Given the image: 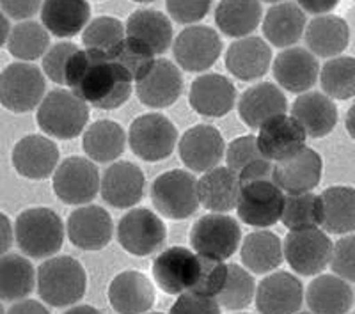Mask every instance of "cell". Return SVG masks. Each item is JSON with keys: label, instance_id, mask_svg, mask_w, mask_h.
Wrapping results in <instances>:
<instances>
[{"label": "cell", "instance_id": "cell-1", "mask_svg": "<svg viewBox=\"0 0 355 314\" xmlns=\"http://www.w3.org/2000/svg\"><path fill=\"white\" fill-rule=\"evenodd\" d=\"M133 80L112 55L98 50H78L69 61L66 85L87 105L116 110L132 96Z\"/></svg>", "mask_w": 355, "mask_h": 314}, {"label": "cell", "instance_id": "cell-2", "mask_svg": "<svg viewBox=\"0 0 355 314\" xmlns=\"http://www.w3.org/2000/svg\"><path fill=\"white\" fill-rule=\"evenodd\" d=\"M64 224L52 208L24 209L15 222L17 245L28 258H52L64 243Z\"/></svg>", "mask_w": 355, "mask_h": 314}, {"label": "cell", "instance_id": "cell-3", "mask_svg": "<svg viewBox=\"0 0 355 314\" xmlns=\"http://www.w3.org/2000/svg\"><path fill=\"white\" fill-rule=\"evenodd\" d=\"M87 291V274L78 259L57 256L37 268V293L52 307H68L82 300Z\"/></svg>", "mask_w": 355, "mask_h": 314}, {"label": "cell", "instance_id": "cell-4", "mask_svg": "<svg viewBox=\"0 0 355 314\" xmlns=\"http://www.w3.org/2000/svg\"><path fill=\"white\" fill-rule=\"evenodd\" d=\"M36 123L50 137L71 141L87 130L89 105L73 91L53 89L37 107Z\"/></svg>", "mask_w": 355, "mask_h": 314}, {"label": "cell", "instance_id": "cell-5", "mask_svg": "<svg viewBox=\"0 0 355 314\" xmlns=\"http://www.w3.org/2000/svg\"><path fill=\"white\" fill-rule=\"evenodd\" d=\"M151 202L160 215L171 220H185L198 211L199 180L192 173L173 169L151 183Z\"/></svg>", "mask_w": 355, "mask_h": 314}, {"label": "cell", "instance_id": "cell-6", "mask_svg": "<svg viewBox=\"0 0 355 314\" xmlns=\"http://www.w3.org/2000/svg\"><path fill=\"white\" fill-rule=\"evenodd\" d=\"M44 93V75L33 62H12L0 75V101L9 112L25 114L37 109Z\"/></svg>", "mask_w": 355, "mask_h": 314}, {"label": "cell", "instance_id": "cell-7", "mask_svg": "<svg viewBox=\"0 0 355 314\" xmlns=\"http://www.w3.org/2000/svg\"><path fill=\"white\" fill-rule=\"evenodd\" d=\"M128 146L135 157L146 162L166 160L178 146V128L162 114H142L130 125Z\"/></svg>", "mask_w": 355, "mask_h": 314}, {"label": "cell", "instance_id": "cell-8", "mask_svg": "<svg viewBox=\"0 0 355 314\" xmlns=\"http://www.w3.org/2000/svg\"><path fill=\"white\" fill-rule=\"evenodd\" d=\"M286 195L274 180H256L242 183L236 213L250 227L265 229L283 218Z\"/></svg>", "mask_w": 355, "mask_h": 314}, {"label": "cell", "instance_id": "cell-9", "mask_svg": "<svg viewBox=\"0 0 355 314\" xmlns=\"http://www.w3.org/2000/svg\"><path fill=\"white\" fill-rule=\"evenodd\" d=\"M202 272L201 254L185 247H171L155 258L151 265L157 286L167 295H183L192 291Z\"/></svg>", "mask_w": 355, "mask_h": 314}, {"label": "cell", "instance_id": "cell-10", "mask_svg": "<svg viewBox=\"0 0 355 314\" xmlns=\"http://www.w3.org/2000/svg\"><path fill=\"white\" fill-rule=\"evenodd\" d=\"M332 242L318 227L290 231L284 238V259L293 272L300 275H318L331 265Z\"/></svg>", "mask_w": 355, "mask_h": 314}, {"label": "cell", "instance_id": "cell-11", "mask_svg": "<svg viewBox=\"0 0 355 314\" xmlns=\"http://www.w3.org/2000/svg\"><path fill=\"white\" fill-rule=\"evenodd\" d=\"M242 243V229L233 217L210 213L198 218L190 231V245L201 256L217 259L231 258Z\"/></svg>", "mask_w": 355, "mask_h": 314}, {"label": "cell", "instance_id": "cell-12", "mask_svg": "<svg viewBox=\"0 0 355 314\" xmlns=\"http://www.w3.org/2000/svg\"><path fill=\"white\" fill-rule=\"evenodd\" d=\"M52 186L53 193L66 204L85 206L101 190L96 164L91 158H66L52 176Z\"/></svg>", "mask_w": 355, "mask_h": 314}, {"label": "cell", "instance_id": "cell-13", "mask_svg": "<svg viewBox=\"0 0 355 314\" xmlns=\"http://www.w3.org/2000/svg\"><path fill=\"white\" fill-rule=\"evenodd\" d=\"M167 238V227L160 215L150 208H133L117 224V242L132 256H151Z\"/></svg>", "mask_w": 355, "mask_h": 314}, {"label": "cell", "instance_id": "cell-14", "mask_svg": "<svg viewBox=\"0 0 355 314\" xmlns=\"http://www.w3.org/2000/svg\"><path fill=\"white\" fill-rule=\"evenodd\" d=\"M222 41L217 30L208 25H190L178 34L173 53L178 66L189 73H202L217 62Z\"/></svg>", "mask_w": 355, "mask_h": 314}, {"label": "cell", "instance_id": "cell-15", "mask_svg": "<svg viewBox=\"0 0 355 314\" xmlns=\"http://www.w3.org/2000/svg\"><path fill=\"white\" fill-rule=\"evenodd\" d=\"M226 149L222 133L211 125L192 126L178 142V153L183 166L194 173H206L218 167L222 158H226Z\"/></svg>", "mask_w": 355, "mask_h": 314}, {"label": "cell", "instance_id": "cell-16", "mask_svg": "<svg viewBox=\"0 0 355 314\" xmlns=\"http://www.w3.org/2000/svg\"><path fill=\"white\" fill-rule=\"evenodd\" d=\"M59 148L52 139L31 133L15 144L12 149V167L21 177L41 182L53 176L59 167Z\"/></svg>", "mask_w": 355, "mask_h": 314}, {"label": "cell", "instance_id": "cell-17", "mask_svg": "<svg viewBox=\"0 0 355 314\" xmlns=\"http://www.w3.org/2000/svg\"><path fill=\"white\" fill-rule=\"evenodd\" d=\"M66 233L69 242L78 249L91 252L105 249L114 234L112 217L101 206H80L68 217Z\"/></svg>", "mask_w": 355, "mask_h": 314}, {"label": "cell", "instance_id": "cell-18", "mask_svg": "<svg viewBox=\"0 0 355 314\" xmlns=\"http://www.w3.org/2000/svg\"><path fill=\"white\" fill-rule=\"evenodd\" d=\"M146 176L133 162L119 160L101 176V198L107 204L117 209L133 208L144 198Z\"/></svg>", "mask_w": 355, "mask_h": 314}, {"label": "cell", "instance_id": "cell-19", "mask_svg": "<svg viewBox=\"0 0 355 314\" xmlns=\"http://www.w3.org/2000/svg\"><path fill=\"white\" fill-rule=\"evenodd\" d=\"M307 133L293 116L272 117L259 128L258 144L263 155L274 164L295 157L306 148Z\"/></svg>", "mask_w": 355, "mask_h": 314}, {"label": "cell", "instance_id": "cell-20", "mask_svg": "<svg viewBox=\"0 0 355 314\" xmlns=\"http://www.w3.org/2000/svg\"><path fill=\"white\" fill-rule=\"evenodd\" d=\"M272 71L281 87L295 94H304L315 87L320 78V64L311 50L291 46L274 59Z\"/></svg>", "mask_w": 355, "mask_h": 314}, {"label": "cell", "instance_id": "cell-21", "mask_svg": "<svg viewBox=\"0 0 355 314\" xmlns=\"http://www.w3.org/2000/svg\"><path fill=\"white\" fill-rule=\"evenodd\" d=\"M304 304V286L290 272L266 275L256 290L259 314H295Z\"/></svg>", "mask_w": 355, "mask_h": 314}, {"label": "cell", "instance_id": "cell-22", "mask_svg": "<svg viewBox=\"0 0 355 314\" xmlns=\"http://www.w3.org/2000/svg\"><path fill=\"white\" fill-rule=\"evenodd\" d=\"M182 93V71L167 59H158L151 71L135 82V94L142 105L151 109H167L180 100Z\"/></svg>", "mask_w": 355, "mask_h": 314}, {"label": "cell", "instance_id": "cell-23", "mask_svg": "<svg viewBox=\"0 0 355 314\" xmlns=\"http://www.w3.org/2000/svg\"><path fill=\"white\" fill-rule=\"evenodd\" d=\"M189 101L199 116L222 117L231 112L236 103V87L224 75L206 73L192 82Z\"/></svg>", "mask_w": 355, "mask_h": 314}, {"label": "cell", "instance_id": "cell-24", "mask_svg": "<svg viewBox=\"0 0 355 314\" xmlns=\"http://www.w3.org/2000/svg\"><path fill=\"white\" fill-rule=\"evenodd\" d=\"M107 298L117 314H146L155 304L153 282L142 272H121L110 281Z\"/></svg>", "mask_w": 355, "mask_h": 314}, {"label": "cell", "instance_id": "cell-25", "mask_svg": "<svg viewBox=\"0 0 355 314\" xmlns=\"http://www.w3.org/2000/svg\"><path fill=\"white\" fill-rule=\"evenodd\" d=\"M323 160L318 151L304 148L300 153L274 166V182L286 193L313 192L322 182Z\"/></svg>", "mask_w": 355, "mask_h": 314}, {"label": "cell", "instance_id": "cell-26", "mask_svg": "<svg viewBox=\"0 0 355 314\" xmlns=\"http://www.w3.org/2000/svg\"><path fill=\"white\" fill-rule=\"evenodd\" d=\"M272 62L270 44L258 36L240 37L226 52V68L242 82L258 80L268 71Z\"/></svg>", "mask_w": 355, "mask_h": 314}, {"label": "cell", "instance_id": "cell-27", "mask_svg": "<svg viewBox=\"0 0 355 314\" xmlns=\"http://www.w3.org/2000/svg\"><path fill=\"white\" fill-rule=\"evenodd\" d=\"M286 96L272 82H259L245 89L239 100L240 119L252 130H259L272 117L286 114Z\"/></svg>", "mask_w": 355, "mask_h": 314}, {"label": "cell", "instance_id": "cell-28", "mask_svg": "<svg viewBox=\"0 0 355 314\" xmlns=\"http://www.w3.org/2000/svg\"><path fill=\"white\" fill-rule=\"evenodd\" d=\"M291 116L306 130L307 137L323 139L338 125V107L331 96L320 91H307L291 105Z\"/></svg>", "mask_w": 355, "mask_h": 314}, {"label": "cell", "instance_id": "cell-29", "mask_svg": "<svg viewBox=\"0 0 355 314\" xmlns=\"http://www.w3.org/2000/svg\"><path fill=\"white\" fill-rule=\"evenodd\" d=\"M242 192L240 176L230 167H215L199 177V199L211 213H227L236 209Z\"/></svg>", "mask_w": 355, "mask_h": 314}, {"label": "cell", "instance_id": "cell-30", "mask_svg": "<svg viewBox=\"0 0 355 314\" xmlns=\"http://www.w3.org/2000/svg\"><path fill=\"white\" fill-rule=\"evenodd\" d=\"M263 36L277 49H291L306 34V11L293 2L272 6L263 17Z\"/></svg>", "mask_w": 355, "mask_h": 314}, {"label": "cell", "instance_id": "cell-31", "mask_svg": "<svg viewBox=\"0 0 355 314\" xmlns=\"http://www.w3.org/2000/svg\"><path fill=\"white\" fill-rule=\"evenodd\" d=\"M227 167L240 176V182H256V180H274V162L263 155L254 135H242L227 144Z\"/></svg>", "mask_w": 355, "mask_h": 314}, {"label": "cell", "instance_id": "cell-32", "mask_svg": "<svg viewBox=\"0 0 355 314\" xmlns=\"http://www.w3.org/2000/svg\"><path fill=\"white\" fill-rule=\"evenodd\" d=\"M306 302L313 314H347L354 306V291L339 275H318L307 286Z\"/></svg>", "mask_w": 355, "mask_h": 314}, {"label": "cell", "instance_id": "cell-33", "mask_svg": "<svg viewBox=\"0 0 355 314\" xmlns=\"http://www.w3.org/2000/svg\"><path fill=\"white\" fill-rule=\"evenodd\" d=\"M307 50L323 59H334L348 49L350 43V27L341 17L323 15L307 24L306 28Z\"/></svg>", "mask_w": 355, "mask_h": 314}, {"label": "cell", "instance_id": "cell-34", "mask_svg": "<svg viewBox=\"0 0 355 314\" xmlns=\"http://www.w3.org/2000/svg\"><path fill=\"white\" fill-rule=\"evenodd\" d=\"M91 6L87 0H44L41 21L57 37H73L89 25Z\"/></svg>", "mask_w": 355, "mask_h": 314}, {"label": "cell", "instance_id": "cell-35", "mask_svg": "<svg viewBox=\"0 0 355 314\" xmlns=\"http://www.w3.org/2000/svg\"><path fill=\"white\" fill-rule=\"evenodd\" d=\"M240 258L242 265L252 274H270L284 261V243L272 231H254L242 242Z\"/></svg>", "mask_w": 355, "mask_h": 314}, {"label": "cell", "instance_id": "cell-36", "mask_svg": "<svg viewBox=\"0 0 355 314\" xmlns=\"http://www.w3.org/2000/svg\"><path fill=\"white\" fill-rule=\"evenodd\" d=\"M82 149L94 164L116 162L126 149L125 128L119 123L110 121V119L94 121L84 132Z\"/></svg>", "mask_w": 355, "mask_h": 314}, {"label": "cell", "instance_id": "cell-37", "mask_svg": "<svg viewBox=\"0 0 355 314\" xmlns=\"http://www.w3.org/2000/svg\"><path fill=\"white\" fill-rule=\"evenodd\" d=\"M322 229L331 234H350L355 231V189L336 185L320 193Z\"/></svg>", "mask_w": 355, "mask_h": 314}, {"label": "cell", "instance_id": "cell-38", "mask_svg": "<svg viewBox=\"0 0 355 314\" xmlns=\"http://www.w3.org/2000/svg\"><path fill=\"white\" fill-rule=\"evenodd\" d=\"M263 20L259 0H220L215 9V24L227 37H247Z\"/></svg>", "mask_w": 355, "mask_h": 314}, {"label": "cell", "instance_id": "cell-39", "mask_svg": "<svg viewBox=\"0 0 355 314\" xmlns=\"http://www.w3.org/2000/svg\"><path fill=\"white\" fill-rule=\"evenodd\" d=\"M126 36L148 44L157 55L166 53L173 43V25L164 12L157 9H137L126 21Z\"/></svg>", "mask_w": 355, "mask_h": 314}, {"label": "cell", "instance_id": "cell-40", "mask_svg": "<svg viewBox=\"0 0 355 314\" xmlns=\"http://www.w3.org/2000/svg\"><path fill=\"white\" fill-rule=\"evenodd\" d=\"M37 286L33 263L21 254H4L0 258V298L4 302L24 300Z\"/></svg>", "mask_w": 355, "mask_h": 314}, {"label": "cell", "instance_id": "cell-41", "mask_svg": "<svg viewBox=\"0 0 355 314\" xmlns=\"http://www.w3.org/2000/svg\"><path fill=\"white\" fill-rule=\"evenodd\" d=\"M6 46L15 59H20L21 62H33L44 57V53L50 50V34L44 25L25 20L12 27Z\"/></svg>", "mask_w": 355, "mask_h": 314}, {"label": "cell", "instance_id": "cell-42", "mask_svg": "<svg viewBox=\"0 0 355 314\" xmlns=\"http://www.w3.org/2000/svg\"><path fill=\"white\" fill-rule=\"evenodd\" d=\"M323 93L332 100L355 98V57L339 55L329 59L320 71Z\"/></svg>", "mask_w": 355, "mask_h": 314}, {"label": "cell", "instance_id": "cell-43", "mask_svg": "<svg viewBox=\"0 0 355 314\" xmlns=\"http://www.w3.org/2000/svg\"><path fill=\"white\" fill-rule=\"evenodd\" d=\"M281 222L290 231L322 226V199L313 192L288 193Z\"/></svg>", "mask_w": 355, "mask_h": 314}, {"label": "cell", "instance_id": "cell-44", "mask_svg": "<svg viewBox=\"0 0 355 314\" xmlns=\"http://www.w3.org/2000/svg\"><path fill=\"white\" fill-rule=\"evenodd\" d=\"M256 284L252 274L245 266H240L236 263L227 265V281L217 295V300L220 307L227 311H243L252 304L256 297Z\"/></svg>", "mask_w": 355, "mask_h": 314}, {"label": "cell", "instance_id": "cell-45", "mask_svg": "<svg viewBox=\"0 0 355 314\" xmlns=\"http://www.w3.org/2000/svg\"><path fill=\"white\" fill-rule=\"evenodd\" d=\"M126 25L112 17H98L89 21L82 33V43L85 49L112 55L114 50L125 41Z\"/></svg>", "mask_w": 355, "mask_h": 314}, {"label": "cell", "instance_id": "cell-46", "mask_svg": "<svg viewBox=\"0 0 355 314\" xmlns=\"http://www.w3.org/2000/svg\"><path fill=\"white\" fill-rule=\"evenodd\" d=\"M155 55L157 53L148 44L130 36H126L125 41L112 53L114 59L128 71L133 82H139L151 71L155 62L158 61L155 59Z\"/></svg>", "mask_w": 355, "mask_h": 314}, {"label": "cell", "instance_id": "cell-47", "mask_svg": "<svg viewBox=\"0 0 355 314\" xmlns=\"http://www.w3.org/2000/svg\"><path fill=\"white\" fill-rule=\"evenodd\" d=\"M78 46L68 41L57 43L50 46V50L43 57V73L53 84L66 85V71H68L69 61L78 52Z\"/></svg>", "mask_w": 355, "mask_h": 314}, {"label": "cell", "instance_id": "cell-48", "mask_svg": "<svg viewBox=\"0 0 355 314\" xmlns=\"http://www.w3.org/2000/svg\"><path fill=\"white\" fill-rule=\"evenodd\" d=\"M201 277H199V282L196 284L192 293L217 298V295L220 293L227 281V265H224L222 259L208 258V256H201Z\"/></svg>", "mask_w": 355, "mask_h": 314}, {"label": "cell", "instance_id": "cell-49", "mask_svg": "<svg viewBox=\"0 0 355 314\" xmlns=\"http://www.w3.org/2000/svg\"><path fill=\"white\" fill-rule=\"evenodd\" d=\"M331 268L345 281L355 282V234H347L334 243Z\"/></svg>", "mask_w": 355, "mask_h": 314}, {"label": "cell", "instance_id": "cell-50", "mask_svg": "<svg viewBox=\"0 0 355 314\" xmlns=\"http://www.w3.org/2000/svg\"><path fill=\"white\" fill-rule=\"evenodd\" d=\"M171 18L183 25L201 21L210 12L211 0H166Z\"/></svg>", "mask_w": 355, "mask_h": 314}, {"label": "cell", "instance_id": "cell-51", "mask_svg": "<svg viewBox=\"0 0 355 314\" xmlns=\"http://www.w3.org/2000/svg\"><path fill=\"white\" fill-rule=\"evenodd\" d=\"M220 304L215 297H205V295L187 291L178 297L169 314H220Z\"/></svg>", "mask_w": 355, "mask_h": 314}, {"label": "cell", "instance_id": "cell-52", "mask_svg": "<svg viewBox=\"0 0 355 314\" xmlns=\"http://www.w3.org/2000/svg\"><path fill=\"white\" fill-rule=\"evenodd\" d=\"M44 0H0L2 11L11 20H31L37 11H41Z\"/></svg>", "mask_w": 355, "mask_h": 314}, {"label": "cell", "instance_id": "cell-53", "mask_svg": "<svg viewBox=\"0 0 355 314\" xmlns=\"http://www.w3.org/2000/svg\"><path fill=\"white\" fill-rule=\"evenodd\" d=\"M297 2L306 12L323 17V15H331L341 0H297Z\"/></svg>", "mask_w": 355, "mask_h": 314}, {"label": "cell", "instance_id": "cell-54", "mask_svg": "<svg viewBox=\"0 0 355 314\" xmlns=\"http://www.w3.org/2000/svg\"><path fill=\"white\" fill-rule=\"evenodd\" d=\"M6 314H50V311L37 300H18L12 304Z\"/></svg>", "mask_w": 355, "mask_h": 314}, {"label": "cell", "instance_id": "cell-55", "mask_svg": "<svg viewBox=\"0 0 355 314\" xmlns=\"http://www.w3.org/2000/svg\"><path fill=\"white\" fill-rule=\"evenodd\" d=\"M0 233H2V240H0V252L2 256L8 254V250L11 249L12 242L17 240V234L12 229V224L9 220V217L6 213H0Z\"/></svg>", "mask_w": 355, "mask_h": 314}, {"label": "cell", "instance_id": "cell-56", "mask_svg": "<svg viewBox=\"0 0 355 314\" xmlns=\"http://www.w3.org/2000/svg\"><path fill=\"white\" fill-rule=\"evenodd\" d=\"M345 126H347V132L352 139L355 141V103L352 105L347 112V119H345Z\"/></svg>", "mask_w": 355, "mask_h": 314}, {"label": "cell", "instance_id": "cell-57", "mask_svg": "<svg viewBox=\"0 0 355 314\" xmlns=\"http://www.w3.org/2000/svg\"><path fill=\"white\" fill-rule=\"evenodd\" d=\"M64 314H103V313H101V311H98L96 307L87 306V304H85V306H75V307H71V309L66 311Z\"/></svg>", "mask_w": 355, "mask_h": 314}, {"label": "cell", "instance_id": "cell-58", "mask_svg": "<svg viewBox=\"0 0 355 314\" xmlns=\"http://www.w3.org/2000/svg\"><path fill=\"white\" fill-rule=\"evenodd\" d=\"M2 24H4V30H2V44H8L9 36H11V33H12V27L9 25L8 15H2Z\"/></svg>", "mask_w": 355, "mask_h": 314}, {"label": "cell", "instance_id": "cell-59", "mask_svg": "<svg viewBox=\"0 0 355 314\" xmlns=\"http://www.w3.org/2000/svg\"><path fill=\"white\" fill-rule=\"evenodd\" d=\"M133 2H141V4H150V2H155V0H133Z\"/></svg>", "mask_w": 355, "mask_h": 314}, {"label": "cell", "instance_id": "cell-60", "mask_svg": "<svg viewBox=\"0 0 355 314\" xmlns=\"http://www.w3.org/2000/svg\"><path fill=\"white\" fill-rule=\"evenodd\" d=\"M263 2H272V4H281L283 0H263Z\"/></svg>", "mask_w": 355, "mask_h": 314}, {"label": "cell", "instance_id": "cell-61", "mask_svg": "<svg viewBox=\"0 0 355 314\" xmlns=\"http://www.w3.org/2000/svg\"><path fill=\"white\" fill-rule=\"evenodd\" d=\"M295 314H313V313H295Z\"/></svg>", "mask_w": 355, "mask_h": 314}, {"label": "cell", "instance_id": "cell-62", "mask_svg": "<svg viewBox=\"0 0 355 314\" xmlns=\"http://www.w3.org/2000/svg\"><path fill=\"white\" fill-rule=\"evenodd\" d=\"M148 314H164V313H148Z\"/></svg>", "mask_w": 355, "mask_h": 314}, {"label": "cell", "instance_id": "cell-63", "mask_svg": "<svg viewBox=\"0 0 355 314\" xmlns=\"http://www.w3.org/2000/svg\"><path fill=\"white\" fill-rule=\"evenodd\" d=\"M240 314H247V313H240Z\"/></svg>", "mask_w": 355, "mask_h": 314}]
</instances>
